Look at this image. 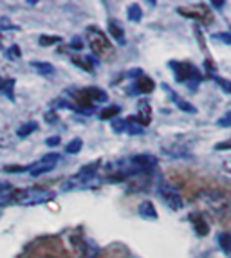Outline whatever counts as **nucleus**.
Instances as JSON below:
<instances>
[{
  "instance_id": "72a5a7b5",
  "label": "nucleus",
  "mask_w": 231,
  "mask_h": 258,
  "mask_svg": "<svg viewBox=\"0 0 231 258\" xmlns=\"http://www.w3.org/2000/svg\"><path fill=\"white\" fill-rule=\"evenodd\" d=\"M215 150H231V139L229 141H222L215 145Z\"/></svg>"
},
{
  "instance_id": "39448f33",
  "label": "nucleus",
  "mask_w": 231,
  "mask_h": 258,
  "mask_svg": "<svg viewBox=\"0 0 231 258\" xmlns=\"http://www.w3.org/2000/svg\"><path fill=\"white\" fill-rule=\"evenodd\" d=\"M71 242H73L74 249L78 253V258H96L99 253V247L96 242L89 240V238H83L82 235H73L71 237Z\"/></svg>"
},
{
  "instance_id": "1a4fd4ad",
  "label": "nucleus",
  "mask_w": 231,
  "mask_h": 258,
  "mask_svg": "<svg viewBox=\"0 0 231 258\" xmlns=\"http://www.w3.org/2000/svg\"><path fill=\"white\" fill-rule=\"evenodd\" d=\"M129 163L132 164V166H136L141 173L152 172V170L157 166V159H155V157H152V155H148V154L134 155V157H130V159H129Z\"/></svg>"
},
{
  "instance_id": "dca6fc26",
  "label": "nucleus",
  "mask_w": 231,
  "mask_h": 258,
  "mask_svg": "<svg viewBox=\"0 0 231 258\" xmlns=\"http://www.w3.org/2000/svg\"><path fill=\"white\" fill-rule=\"evenodd\" d=\"M163 89H164V91H168V92H170L171 99H174V103H176L177 107H179L183 112H186V114H195V112H197V108L193 107L192 103H188V101H184V99H179V98H177V94H176V92H174V91H170V87L163 85Z\"/></svg>"
},
{
  "instance_id": "c756f323",
  "label": "nucleus",
  "mask_w": 231,
  "mask_h": 258,
  "mask_svg": "<svg viewBox=\"0 0 231 258\" xmlns=\"http://www.w3.org/2000/svg\"><path fill=\"white\" fill-rule=\"evenodd\" d=\"M73 63H76L78 67H82V69H83V71H87V73H92V67H90V65L87 63L85 60H80V58L73 56Z\"/></svg>"
},
{
  "instance_id": "2f4dec72",
  "label": "nucleus",
  "mask_w": 231,
  "mask_h": 258,
  "mask_svg": "<svg viewBox=\"0 0 231 258\" xmlns=\"http://www.w3.org/2000/svg\"><path fill=\"white\" fill-rule=\"evenodd\" d=\"M69 47L74 49V51H82V49H83V42L78 38V36H74V38L71 40V43H69Z\"/></svg>"
},
{
  "instance_id": "f3484780",
  "label": "nucleus",
  "mask_w": 231,
  "mask_h": 258,
  "mask_svg": "<svg viewBox=\"0 0 231 258\" xmlns=\"http://www.w3.org/2000/svg\"><path fill=\"white\" fill-rule=\"evenodd\" d=\"M13 197H15L13 186H9L8 182H0V206L13 203Z\"/></svg>"
},
{
  "instance_id": "a211bd4d",
  "label": "nucleus",
  "mask_w": 231,
  "mask_h": 258,
  "mask_svg": "<svg viewBox=\"0 0 231 258\" xmlns=\"http://www.w3.org/2000/svg\"><path fill=\"white\" fill-rule=\"evenodd\" d=\"M123 132L130 134V136L143 134V126L137 123L136 116H130V117H127V119H123Z\"/></svg>"
},
{
  "instance_id": "c85d7f7f",
  "label": "nucleus",
  "mask_w": 231,
  "mask_h": 258,
  "mask_svg": "<svg viewBox=\"0 0 231 258\" xmlns=\"http://www.w3.org/2000/svg\"><path fill=\"white\" fill-rule=\"evenodd\" d=\"M56 107H62V108H69V110H73V112H80L78 110L76 105H73L71 101H65V99H60V101H56Z\"/></svg>"
},
{
  "instance_id": "7ed1b4c3",
  "label": "nucleus",
  "mask_w": 231,
  "mask_h": 258,
  "mask_svg": "<svg viewBox=\"0 0 231 258\" xmlns=\"http://www.w3.org/2000/svg\"><path fill=\"white\" fill-rule=\"evenodd\" d=\"M87 42H89L90 51L94 52V56H98V58H110L114 54V47H112L110 40L98 27L87 29Z\"/></svg>"
},
{
  "instance_id": "f257e3e1",
  "label": "nucleus",
  "mask_w": 231,
  "mask_h": 258,
  "mask_svg": "<svg viewBox=\"0 0 231 258\" xmlns=\"http://www.w3.org/2000/svg\"><path fill=\"white\" fill-rule=\"evenodd\" d=\"M71 98L76 101L78 110L82 112V114H85V116H90V114H92V108H94L96 105L107 101V92L98 89V87H85V89L73 91Z\"/></svg>"
},
{
  "instance_id": "473e14b6",
  "label": "nucleus",
  "mask_w": 231,
  "mask_h": 258,
  "mask_svg": "<svg viewBox=\"0 0 231 258\" xmlns=\"http://www.w3.org/2000/svg\"><path fill=\"white\" fill-rule=\"evenodd\" d=\"M45 121L47 123H58V114H56V110H49L47 114H45Z\"/></svg>"
},
{
  "instance_id": "6ab92c4d",
  "label": "nucleus",
  "mask_w": 231,
  "mask_h": 258,
  "mask_svg": "<svg viewBox=\"0 0 231 258\" xmlns=\"http://www.w3.org/2000/svg\"><path fill=\"white\" fill-rule=\"evenodd\" d=\"M15 80H11V78H0V92H4L6 96H8L11 101H15Z\"/></svg>"
},
{
  "instance_id": "f8f14e48",
  "label": "nucleus",
  "mask_w": 231,
  "mask_h": 258,
  "mask_svg": "<svg viewBox=\"0 0 231 258\" xmlns=\"http://www.w3.org/2000/svg\"><path fill=\"white\" fill-rule=\"evenodd\" d=\"M107 27H108V35H110L116 42L125 43V29H123V26H121L120 22L116 20V18H108Z\"/></svg>"
},
{
  "instance_id": "4468645a",
  "label": "nucleus",
  "mask_w": 231,
  "mask_h": 258,
  "mask_svg": "<svg viewBox=\"0 0 231 258\" xmlns=\"http://www.w3.org/2000/svg\"><path fill=\"white\" fill-rule=\"evenodd\" d=\"M137 213H139V217H143L146 220H157V211H155V206L150 201H145V203L139 204Z\"/></svg>"
},
{
  "instance_id": "cd10ccee",
  "label": "nucleus",
  "mask_w": 231,
  "mask_h": 258,
  "mask_svg": "<svg viewBox=\"0 0 231 258\" xmlns=\"http://www.w3.org/2000/svg\"><path fill=\"white\" fill-rule=\"evenodd\" d=\"M6 56H8L9 60H17V58H20V47H18V45H11V47L6 51Z\"/></svg>"
},
{
  "instance_id": "aec40b11",
  "label": "nucleus",
  "mask_w": 231,
  "mask_h": 258,
  "mask_svg": "<svg viewBox=\"0 0 231 258\" xmlns=\"http://www.w3.org/2000/svg\"><path fill=\"white\" fill-rule=\"evenodd\" d=\"M218 245H220V249L224 251V254L231 258V233H220L217 237Z\"/></svg>"
},
{
  "instance_id": "c9c22d12",
  "label": "nucleus",
  "mask_w": 231,
  "mask_h": 258,
  "mask_svg": "<svg viewBox=\"0 0 231 258\" xmlns=\"http://www.w3.org/2000/svg\"><path fill=\"white\" fill-rule=\"evenodd\" d=\"M210 6H211V8H215V9H222L224 6H226V2H220V0H211Z\"/></svg>"
},
{
  "instance_id": "412c9836",
  "label": "nucleus",
  "mask_w": 231,
  "mask_h": 258,
  "mask_svg": "<svg viewBox=\"0 0 231 258\" xmlns=\"http://www.w3.org/2000/svg\"><path fill=\"white\" fill-rule=\"evenodd\" d=\"M127 18H129L130 22H134V24H137V22H141L143 18V9L139 4H132L129 9H127Z\"/></svg>"
},
{
  "instance_id": "ddd939ff",
  "label": "nucleus",
  "mask_w": 231,
  "mask_h": 258,
  "mask_svg": "<svg viewBox=\"0 0 231 258\" xmlns=\"http://www.w3.org/2000/svg\"><path fill=\"white\" fill-rule=\"evenodd\" d=\"M190 220L193 222V229H195L199 237H206L210 233V226H208V222H206L202 215H199V213L197 215H190Z\"/></svg>"
},
{
  "instance_id": "e433bc0d",
  "label": "nucleus",
  "mask_w": 231,
  "mask_h": 258,
  "mask_svg": "<svg viewBox=\"0 0 231 258\" xmlns=\"http://www.w3.org/2000/svg\"><path fill=\"white\" fill-rule=\"evenodd\" d=\"M229 163H231V159H229ZM227 172H231V170H227Z\"/></svg>"
},
{
  "instance_id": "0eeeda50",
  "label": "nucleus",
  "mask_w": 231,
  "mask_h": 258,
  "mask_svg": "<svg viewBox=\"0 0 231 258\" xmlns=\"http://www.w3.org/2000/svg\"><path fill=\"white\" fill-rule=\"evenodd\" d=\"M58 159H60V154H47V155H43L38 163L29 164V173L33 177H38V175H42V173L51 172L52 168L58 164Z\"/></svg>"
},
{
  "instance_id": "b1692460",
  "label": "nucleus",
  "mask_w": 231,
  "mask_h": 258,
  "mask_svg": "<svg viewBox=\"0 0 231 258\" xmlns=\"http://www.w3.org/2000/svg\"><path fill=\"white\" fill-rule=\"evenodd\" d=\"M82 147H83L82 139H73L71 143L65 145V154H78V152L82 150Z\"/></svg>"
},
{
  "instance_id": "4be33fe9",
  "label": "nucleus",
  "mask_w": 231,
  "mask_h": 258,
  "mask_svg": "<svg viewBox=\"0 0 231 258\" xmlns=\"http://www.w3.org/2000/svg\"><path fill=\"white\" fill-rule=\"evenodd\" d=\"M36 128H38V123H36V121H29V123L22 125L20 128L17 130V136L18 138H27V136H31Z\"/></svg>"
},
{
  "instance_id": "f03ea898",
  "label": "nucleus",
  "mask_w": 231,
  "mask_h": 258,
  "mask_svg": "<svg viewBox=\"0 0 231 258\" xmlns=\"http://www.w3.org/2000/svg\"><path fill=\"white\" fill-rule=\"evenodd\" d=\"M168 65H170V69L174 73V76H176L177 83H184L190 91H195L201 85L202 74L195 65L188 63V61H176V60H171Z\"/></svg>"
},
{
  "instance_id": "9d476101",
  "label": "nucleus",
  "mask_w": 231,
  "mask_h": 258,
  "mask_svg": "<svg viewBox=\"0 0 231 258\" xmlns=\"http://www.w3.org/2000/svg\"><path fill=\"white\" fill-rule=\"evenodd\" d=\"M155 89V83L152 78H148L146 74H141L134 80V91L139 92V94H150V92Z\"/></svg>"
},
{
  "instance_id": "9b49d317",
  "label": "nucleus",
  "mask_w": 231,
  "mask_h": 258,
  "mask_svg": "<svg viewBox=\"0 0 231 258\" xmlns=\"http://www.w3.org/2000/svg\"><path fill=\"white\" fill-rule=\"evenodd\" d=\"M136 119H137V123L143 126V128L150 125V121H152V107H150L146 101H139V103H137Z\"/></svg>"
},
{
  "instance_id": "6e6552de",
  "label": "nucleus",
  "mask_w": 231,
  "mask_h": 258,
  "mask_svg": "<svg viewBox=\"0 0 231 258\" xmlns=\"http://www.w3.org/2000/svg\"><path fill=\"white\" fill-rule=\"evenodd\" d=\"M177 13L186 18H192V20L202 22V24H210L211 22V11L202 4L195 6V8H179Z\"/></svg>"
},
{
  "instance_id": "a878e982",
  "label": "nucleus",
  "mask_w": 231,
  "mask_h": 258,
  "mask_svg": "<svg viewBox=\"0 0 231 258\" xmlns=\"http://www.w3.org/2000/svg\"><path fill=\"white\" fill-rule=\"evenodd\" d=\"M18 27L6 17H0V31H17Z\"/></svg>"
},
{
  "instance_id": "5701e85b",
  "label": "nucleus",
  "mask_w": 231,
  "mask_h": 258,
  "mask_svg": "<svg viewBox=\"0 0 231 258\" xmlns=\"http://www.w3.org/2000/svg\"><path fill=\"white\" fill-rule=\"evenodd\" d=\"M121 108L118 107V105H108V107H105L101 112H99V119H112L114 116H118L120 114Z\"/></svg>"
},
{
  "instance_id": "f704fd0d",
  "label": "nucleus",
  "mask_w": 231,
  "mask_h": 258,
  "mask_svg": "<svg viewBox=\"0 0 231 258\" xmlns=\"http://www.w3.org/2000/svg\"><path fill=\"white\" fill-rule=\"evenodd\" d=\"M45 145H47V147H58V145H60V138H58V136L47 138L45 139Z\"/></svg>"
},
{
  "instance_id": "423d86ee",
  "label": "nucleus",
  "mask_w": 231,
  "mask_h": 258,
  "mask_svg": "<svg viewBox=\"0 0 231 258\" xmlns=\"http://www.w3.org/2000/svg\"><path fill=\"white\" fill-rule=\"evenodd\" d=\"M159 195H161V199L164 201V204H166L171 211L183 210L184 201H183V197H181V194L174 188V186H168V184L161 186V188H159Z\"/></svg>"
},
{
  "instance_id": "bb28decb",
  "label": "nucleus",
  "mask_w": 231,
  "mask_h": 258,
  "mask_svg": "<svg viewBox=\"0 0 231 258\" xmlns=\"http://www.w3.org/2000/svg\"><path fill=\"white\" fill-rule=\"evenodd\" d=\"M217 125L222 126V128H227V126H231V110L226 112L222 117H218L217 119Z\"/></svg>"
},
{
  "instance_id": "2eb2a0df",
  "label": "nucleus",
  "mask_w": 231,
  "mask_h": 258,
  "mask_svg": "<svg viewBox=\"0 0 231 258\" xmlns=\"http://www.w3.org/2000/svg\"><path fill=\"white\" fill-rule=\"evenodd\" d=\"M31 67L42 76H52L56 73L54 65L49 63V61H40V60H31Z\"/></svg>"
},
{
  "instance_id": "393cba45",
  "label": "nucleus",
  "mask_w": 231,
  "mask_h": 258,
  "mask_svg": "<svg viewBox=\"0 0 231 258\" xmlns=\"http://www.w3.org/2000/svg\"><path fill=\"white\" fill-rule=\"evenodd\" d=\"M62 38L60 36H47V35H42L38 38V43L42 47H49V45H54V43H60Z\"/></svg>"
},
{
  "instance_id": "20e7f679",
  "label": "nucleus",
  "mask_w": 231,
  "mask_h": 258,
  "mask_svg": "<svg viewBox=\"0 0 231 258\" xmlns=\"http://www.w3.org/2000/svg\"><path fill=\"white\" fill-rule=\"evenodd\" d=\"M54 191H49V189H42V188H27L22 189V191H15L13 203L22 204V206H38L51 201L54 197Z\"/></svg>"
},
{
  "instance_id": "7c9ffc66",
  "label": "nucleus",
  "mask_w": 231,
  "mask_h": 258,
  "mask_svg": "<svg viewBox=\"0 0 231 258\" xmlns=\"http://www.w3.org/2000/svg\"><path fill=\"white\" fill-rule=\"evenodd\" d=\"M213 38H217L218 42H224L227 45H231V33H215Z\"/></svg>"
}]
</instances>
